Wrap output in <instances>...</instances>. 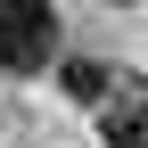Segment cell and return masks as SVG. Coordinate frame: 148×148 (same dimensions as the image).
<instances>
[{
  "instance_id": "1",
  "label": "cell",
  "mask_w": 148,
  "mask_h": 148,
  "mask_svg": "<svg viewBox=\"0 0 148 148\" xmlns=\"http://www.w3.org/2000/svg\"><path fill=\"white\" fill-rule=\"evenodd\" d=\"M58 58V8L49 0H0V74H41Z\"/></svg>"
},
{
  "instance_id": "2",
  "label": "cell",
  "mask_w": 148,
  "mask_h": 148,
  "mask_svg": "<svg viewBox=\"0 0 148 148\" xmlns=\"http://www.w3.org/2000/svg\"><path fill=\"white\" fill-rule=\"evenodd\" d=\"M107 148H148V90H115L107 99Z\"/></svg>"
},
{
  "instance_id": "3",
  "label": "cell",
  "mask_w": 148,
  "mask_h": 148,
  "mask_svg": "<svg viewBox=\"0 0 148 148\" xmlns=\"http://www.w3.org/2000/svg\"><path fill=\"white\" fill-rule=\"evenodd\" d=\"M58 82L74 90V99H90V107H107V99H115V66H107V58H66Z\"/></svg>"
}]
</instances>
